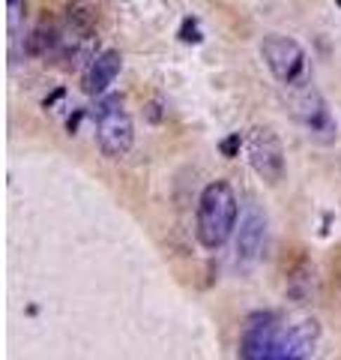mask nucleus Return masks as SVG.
<instances>
[{
	"label": "nucleus",
	"instance_id": "nucleus-1",
	"mask_svg": "<svg viewBox=\"0 0 341 360\" xmlns=\"http://www.w3.org/2000/svg\"><path fill=\"white\" fill-rule=\"evenodd\" d=\"M240 201L227 180H213L201 189L195 207V238L203 250H222L236 231Z\"/></svg>",
	"mask_w": 341,
	"mask_h": 360
},
{
	"label": "nucleus",
	"instance_id": "nucleus-2",
	"mask_svg": "<svg viewBox=\"0 0 341 360\" xmlns=\"http://www.w3.org/2000/svg\"><path fill=\"white\" fill-rule=\"evenodd\" d=\"M99 54L96 9L87 0H75L66 6L63 21L57 25V58L66 70H87V63Z\"/></svg>",
	"mask_w": 341,
	"mask_h": 360
},
{
	"label": "nucleus",
	"instance_id": "nucleus-3",
	"mask_svg": "<svg viewBox=\"0 0 341 360\" xmlns=\"http://www.w3.org/2000/svg\"><path fill=\"white\" fill-rule=\"evenodd\" d=\"M93 120H96V141L99 150L108 160H120L126 156L135 144V123L129 111L123 108L120 96H105L93 105Z\"/></svg>",
	"mask_w": 341,
	"mask_h": 360
},
{
	"label": "nucleus",
	"instance_id": "nucleus-4",
	"mask_svg": "<svg viewBox=\"0 0 341 360\" xmlns=\"http://www.w3.org/2000/svg\"><path fill=\"white\" fill-rule=\"evenodd\" d=\"M260 58H264L267 70L272 72L279 84L284 87H297L305 82V72H309V54L305 49L290 39V37H281V33H269L260 42Z\"/></svg>",
	"mask_w": 341,
	"mask_h": 360
},
{
	"label": "nucleus",
	"instance_id": "nucleus-5",
	"mask_svg": "<svg viewBox=\"0 0 341 360\" xmlns=\"http://www.w3.org/2000/svg\"><path fill=\"white\" fill-rule=\"evenodd\" d=\"M246 153H248V162H252L255 174L264 180L269 186H279L281 177H284V148L279 141V135L267 129V127H258L248 135V144H246Z\"/></svg>",
	"mask_w": 341,
	"mask_h": 360
},
{
	"label": "nucleus",
	"instance_id": "nucleus-6",
	"mask_svg": "<svg viewBox=\"0 0 341 360\" xmlns=\"http://www.w3.org/2000/svg\"><path fill=\"white\" fill-rule=\"evenodd\" d=\"M240 360H293L284 352L281 328L269 319H252L240 336Z\"/></svg>",
	"mask_w": 341,
	"mask_h": 360
},
{
	"label": "nucleus",
	"instance_id": "nucleus-7",
	"mask_svg": "<svg viewBox=\"0 0 341 360\" xmlns=\"http://www.w3.org/2000/svg\"><path fill=\"white\" fill-rule=\"evenodd\" d=\"M267 246V217L255 205H248L236 229V267H255Z\"/></svg>",
	"mask_w": 341,
	"mask_h": 360
},
{
	"label": "nucleus",
	"instance_id": "nucleus-8",
	"mask_svg": "<svg viewBox=\"0 0 341 360\" xmlns=\"http://www.w3.org/2000/svg\"><path fill=\"white\" fill-rule=\"evenodd\" d=\"M120 66H123V58L117 49H102L81 72V90L87 96H102L114 84V78L120 75Z\"/></svg>",
	"mask_w": 341,
	"mask_h": 360
},
{
	"label": "nucleus",
	"instance_id": "nucleus-9",
	"mask_svg": "<svg viewBox=\"0 0 341 360\" xmlns=\"http://www.w3.org/2000/svg\"><path fill=\"white\" fill-rule=\"evenodd\" d=\"M293 117H297L312 135L317 132H333V117H329V108L323 103V96L317 94L314 87H302L297 96H293Z\"/></svg>",
	"mask_w": 341,
	"mask_h": 360
},
{
	"label": "nucleus",
	"instance_id": "nucleus-10",
	"mask_svg": "<svg viewBox=\"0 0 341 360\" xmlns=\"http://www.w3.org/2000/svg\"><path fill=\"white\" fill-rule=\"evenodd\" d=\"M317 340H321V324H317L314 319L297 321V324H290V328H281L284 352H288L293 360H309Z\"/></svg>",
	"mask_w": 341,
	"mask_h": 360
},
{
	"label": "nucleus",
	"instance_id": "nucleus-11",
	"mask_svg": "<svg viewBox=\"0 0 341 360\" xmlns=\"http://www.w3.org/2000/svg\"><path fill=\"white\" fill-rule=\"evenodd\" d=\"M25 54L27 58H48V54H57V25H42L33 27L25 37Z\"/></svg>",
	"mask_w": 341,
	"mask_h": 360
},
{
	"label": "nucleus",
	"instance_id": "nucleus-12",
	"mask_svg": "<svg viewBox=\"0 0 341 360\" xmlns=\"http://www.w3.org/2000/svg\"><path fill=\"white\" fill-rule=\"evenodd\" d=\"M25 21H27V0H6V30H9V45L15 51V42L25 33Z\"/></svg>",
	"mask_w": 341,
	"mask_h": 360
},
{
	"label": "nucleus",
	"instance_id": "nucleus-13",
	"mask_svg": "<svg viewBox=\"0 0 341 360\" xmlns=\"http://www.w3.org/2000/svg\"><path fill=\"white\" fill-rule=\"evenodd\" d=\"M222 148V153L227 156V160H234L236 153H240V148H243V139H240V132H234V135H227V139L219 144Z\"/></svg>",
	"mask_w": 341,
	"mask_h": 360
},
{
	"label": "nucleus",
	"instance_id": "nucleus-14",
	"mask_svg": "<svg viewBox=\"0 0 341 360\" xmlns=\"http://www.w3.org/2000/svg\"><path fill=\"white\" fill-rule=\"evenodd\" d=\"M180 39L183 42H201V30H198V21L195 18H186L183 21V30H180Z\"/></svg>",
	"mask_w": 341,
	"mask_h": 360
}]
</instances>
